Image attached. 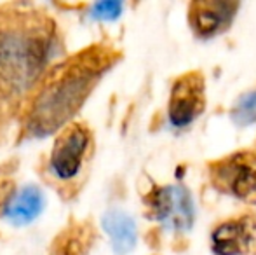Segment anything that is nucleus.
Returning <instances> with one entry per match:
<instances>
[{
	"label": "nucleus",
	"instance_id": "obj_1",
	"mask_svg": "<svg viewBox=\"0 0 256 255\" xmlns=\"http://www.w3.org/2000/svg\"><path fill=\"white\" fill-rule=\"evenodd\" d=\"M63 53V34L46 7L0 4V145L16 129L28 100Z\"/></svg>",
	"mask_w": 256,
	"mask_h": 255
},
{
	"label": "nucleus",
	"instance_id": "obj_2",
	"mask_svg": "<svg viewBox=\"0 0 256 255\" xmlns=\"http://www.w3.org/2000/svg\"><path fill=\"white\" fill-rule=\"evenodd\" d=\"M118 60L120 53L103 42H94L72 56H61L28 100L18 123V138H42L70 124Z\"/></svg>",
	"mask_w": 256,
	"mask_h": 255
},
{
	"label": "nucleus",
	"instance_id": "obj_3",
	"mask_svg": "<svg viewBox=\"0 0 256 255\" xmlns=\"http://www.w3.org/2000/svg\"><path fill=\"white\" fill-rule=\"evenodd\" d=\"M94 157V133L86 123L72 121L58 131L44 164V180L64 199H74L88 180Z\"/></svg>",
	"mask_w": 256,
	"mask_h": 255
},
{
	"label": "nucleus",
	"instance_id": "obj_4",
	"mask_svg": "<svg viewBox=\"0 0 256 255\" xmlns=\"http://www.w3.org/2000/svg\"><path fill=\"white\" fill-rule=\"evenodd\" d=\"M209 175L218 191L256 204V152L230 154L212 163Z\"/></svg>",
	"mask_w": 256,
	"mask_h": 255
},
{
	"label": "nucleus",
	"instance_id": "obj_5",
	"mask_svg": "<svg viewBox=\"0 0 256 255\" xmlns=\"http://www.w3.org/2000/svg\"><path fill=\"white\" fill-rule=\"evenodd\" d=\"M206 109V79L192 70L174 81L169 96V121L172 126L183 128L197 119Z\"/></svg>",
	"mask_w": 256,
	"mask_h": 255
},
{
	"label": "nucleus",
	"instance_id": "obj_6",
	"mask_svg": "<svg viewBox=\"0 0 256 255\" xmlns=\"http://www.w3.org/2000/svg\"><path fill=\"white\" fill-rule=\"evenodd\" d=\"M154 217L174 231L188 229L194 220V203L188 191L182 185H166L150 197Z\"/></svg>",
	"mask_w": 256,
	"mask_h": 255
},
{
	"label": "nucleus",
	"instance_id": "obj_7",
	"mask_svg": "<svg viewBox=\"0 0 256 255\" xmlns=\"http://www.w3.org/2000/svg\"><path fill=\"white\" fill-rule=\"evenodd\" d=\"M216 255H244L256 245V215L248 213L220 224L211 236Z\"/></svg>",
	"mask_w": 256,
	"mask_h": 255
},
{
	"label": "nucleus",
	"instance_id": "obj_8",
	"mask_svg": "<svg viewBox=\"0 0 256 255\" xmlns=\"http://www.w3.org/2000/svg\"><path fill=\"white\" fill-rule=\"evenodd\" d=\"M237 9H239L237 2H223V0L192 2L188 6V23L199 37H214L230 27Z\"/></svg>",
	"mask_w": 256,
	"mask_h": 255
},
{
	"label": "nucleus",
	"instance_id": "obj_9",
	"mask_svg": "<svg viewBox=\"0 0 256 255\" xmlns=\"http://www.w3.org/2000/svg\"><path fill=\"white\" fill-rule=\"evenodd\" d=\"M44 203V194L37 185H24L14 192L4 217L9 218L14 224H28L40 215Z\"/></svg>",
	"mask_w": 256,
	"mask_h": 255
},
{
	"label": "nucleus",
	"instance_id": "obj_10",
	"mask_svg": "<svg viewBox=\"0 0 256 255\" xmlns=\"http://www.w3.org/2000/svg\"><path fill=\"white\" fill-rule=\"evenodd\" d=\"M103 229L117 253H129L136 245V224L126 211L110 210L103 217Z\"/></svg>",
	"mask_w": 256,
	"mask_h": 255
},
{
	"label": "nucleus",
	"instance_id": "obj_11",
	"mask_svg": "<svg viewBox=\"0 0 256 255\" xmlns=\"http://www.w3.org/2000/svg\"><path fill=\"white\" fill-rule=\"evenodd\" d=\"M232 119L239 126L256 123V89L244 95L232 110Z\"/></svg>",
	"mask_w": 256,
	"mask_h": 255
},
{
	"label": "nucleus",
	"instance_id": "obj_12",
	"mask_svg": "<svg viewBox=\"0 0 256 255\" xmlns=\"http://www.w3.org/2000/svg\"><path fill=\"white\" fill-rule=\"evenodd\" d=\"M18 191L16 184L10 180H0V217L6 215V210L12 199L14 192Z\"/></svg>",
	"mask_w": 256,
	"mask_h": 255
},
{
	"label": "nucleus",
	"instance_id": "obj_13",
	"mask_svg": "<svg viewBox=\"0 0 256 255\" xmlns=\"http://www.w3.org/2000/svg\"><path fill=\"white\" fill-rule=\"evenodd\" d=\"M120 9H122V6L118 2H103L96 6V14H98L100 18H108V20H112V18H115L120 13Z\"/></svg>",
	"mask_w": 256,
	"mask_h": 255
}]
</instances>
